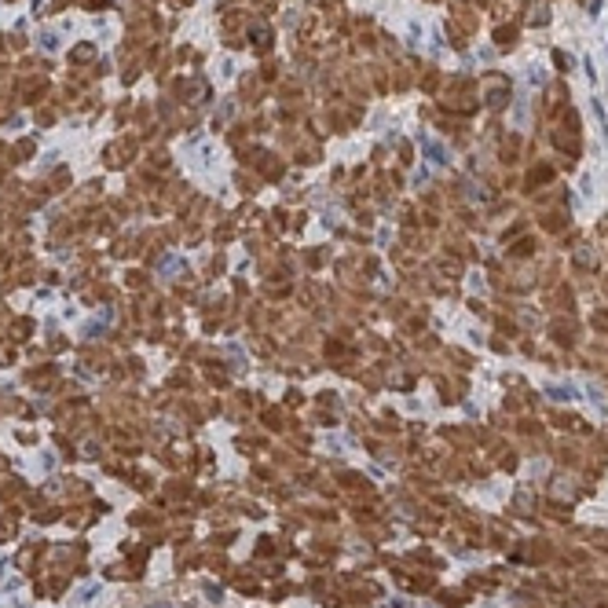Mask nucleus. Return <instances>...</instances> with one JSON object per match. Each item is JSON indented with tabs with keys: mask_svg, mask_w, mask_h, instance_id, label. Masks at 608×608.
<instances>
[{
	"mask_svg": "<svg viewBox=\"0 0 608 608\" xmlns=\"http://www.w3.org/2000/svg\"><path fill=\"white\" fill-rule=\"evenodd\" d=\"M151 608H173V604H151Z\"/></svg>",
	"mask_w": 608,
	"mask_h": 608,
	"instance_id": "obj_1",
	"label": "nucleus"
}]
</instances>
